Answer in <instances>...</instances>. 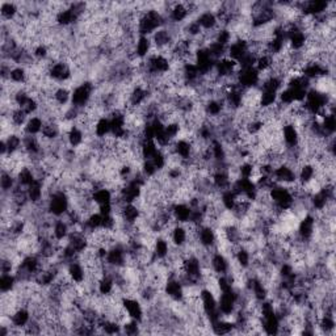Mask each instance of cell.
<instances>
[{"label": "cell", "mask_w": 336, "mask_h": 336, "mask_svg": "<svg viewBox=\"0 0 336 336\" xmlns=\"http://www.w3.org/2000/svg\"><path fill=\"white\" fill-rule=\"evenodd\" d=\"M70 209V198L65 191H57L52 193L48 198V212L49 214L61 218L65 216Z\"/></svg>", "instance_id": "cell-1"}, {"label": "cell", "mask_w": 336, "mask_h": 336, "mask_svg": "<svg viewBox=\"0 0 336 336\" xmlns=\"http://www.w3.org/2000/svg\"><path fill=\"white\" fill-rule=\"evenodd\" d=\"M122 306L126 310V313H128V315L130 317V319L142 322L143 318H145V309H143L142 302H141L138 298H122Z\"/></svg>", "instance_id": "cell-2"}, {"label": "cell", "mask_w": 336, "mask_h": 336, "mask_svg": "<svg viewBox=\"0 0 336 336\" xmlns=\"http://www.w3.org/2000/svg\"><path fill=\"white\" fill-rule=\"evenodd\" d=\"M163 291H164V294L170 300L176 301V302H180L184 298V285L175 277L168 278L167 281H165Z\"/></svg>", "instance_id": "cell-3"}, {"label": "cell", "mask_w": 336, "mask_h": 336, "mask_svg": "<svg viewBox=\"0 0 336 336\" xmlns=\"http://www.w3.org/2000/svg\"><path fill=\"white\" fill-rule=\"evenodd\" d=\"M210 267L217 276L227 275L230 269V260L227 259V256L223 255L222 252L216 251L210 259Z\"/></svg>", "instance_id": "cell-4"}, {"label": "cell", "mask_w": 336, "mask_h": 336, "mask_svg": "<svg viewBox=\"0 0 336 336\" xmlns=\"http://www.w3.org/2000/svg\"><path fill=\"white\" fill-rule=\"evenodd\" d=\"M282 141H284L286 149H294L300 143V132L293 123L284 125L281 129Z\"/></svg>", "instance_id": "cell-5"}, {"label": "cell", "mask_w": 336, "mask_h": 336, "mask_svg": "<svg viewBox=\"0 0 336 336\" xmlns=\"http://www.w3.org/2000/svg\"><path fill=\"white\" fill-rule=\"evenodd\" d=\"M247 52H248V49H247L246 41H243V39H234V41L227 46L226 57L238 62Z\"/></svg>", "instance_id": "cell-6"}, {"label": "cell", "mask_w": 336, "mask_h": 336, "mask_svg": "<svg viewBox=\"0 0 336 336\" xmlns=\"http://www.w3.org/2000/svg\"><path fill=\"white\" fill-rule=\"evenodd\" d=\"M196 21L200 24V26L205 32L214 30L218 28V20H217L216 13L210 12V11H202V12L196 17Z\"/></svg>", "instance_id": "cell-7"}, {"label": "cell", "mask_w": 336, "mask_h": 336, "mask_svg": "<svg viewBox=\"0 0 336 336\" xmlns=\"http://www.w3.org/2000/svg\"><path fill=\"white\" fill-rule=\"evenodd\" d=\"M191 214V206L185 204V202H178V204H174V206H172V216H174L175 221L180 223V225H184V223L189 222Z\"/></svg>", "instance_id": "cell-8"}, {"label": "cell", "mask_w": 336, "mask_h": 336, "mask_svg": "<svg viewBox=\"0 0 336 336\" xmlns=\"http://www.w3.org/2000/svg\"><path fill=\"white\" fill-rule=\"evenodd\" d=\"M20 8L19 4L13 3V2H3L0 4V17H2V23H10L16 19L19 15Z\"/></svg>", "instance_id": "cell-9"}, {"label": "cell", "mask_w": 336, "mask_h": 336, "mask_svg": "<svg viewBox=\"0 0 336 336\" xmlns=\"http://www.w3.org/2000/svg\"><path fill=\"white\" fill-rule=\"evenodd\" d=\"M198 242L202 247L206 248H216V229L210 226H202L198 233Z\"/></svg>", "instance_id": "cell-10"}, {"label": "cell", "mask_w": 336, "mask_h": 336, "mask_svg": "<svg viewBox=\"0 0 336 336\" xmlns=\"http://www.w3.org/2000/svg\"><path fill=\"white\" fill-rule=\"evenodd\" d=\"M32 320V313H30L29 307H20L15 313L11 315V322L13 326L19 327V328H24L26 324L29 323Z\"/></svg>", "instance_id": "cell-11"}, {"label": "cell", "mask_w": 336, "mask_h": 336, "mask_svg": "<svg viewBox=\"0 0 336 336\" xmlns=\"http://www.w3.org/2000/svg\"><path fill=\"white\" fill-rule=\"evenodd\" d=\"M152 52V42L150 37L138 36L136 42V55L139 59H146Z\"/></svg>", "instance_id": "cell-12"}, {"label": "cell", "mask_w": 336, "mask_h": 336, "mask_svg": "<svg viewBox=\"0 0 336 336\" xmlns=\"http://www.w3.org/2000/svg\"><path fill=\"white\" fill-rule=\"evenodd\" d=\"M66 269H67L68 276H70L72 281L76 282V284L83 282L84 280H86V269H84V267L81 265L80 262L68 263V264L66 265Z\"/></svg>", "instance_id": "cell-13"}, {"label": "cell", "mask_w": 336, "mask_h": 336, "mask_svg": "<svg viewBox=\"0 0 336 336\" xmlns=\"http://www.w3.org/2000/svg\"><path fill=\"white\" fill-rule=\"evenodd\" d=\"M175 154L183 160H189L193 154V149H192V143L185 139H178L175 141Z\"/></svg>", "instance_id": "cell-14"}, {"label": "cell", "mask_w": 336, "mask_h": 336, "mask_svg": "<svg viewBox=\"0 0 336 336\" xmlns=\"http://www.w3.org/2000/svg\"><path fill=\"white\" fill-rule=\"evenodd\" d=\"M212 328V332L216 333V335H229V333L234 332V328H235V323L231 322L229 319H225V318H221L210 326Z\"/></svg>", "instance_id": "cell-15"}, {"label": "cell", "mask_w": 336, "mask_h": 336, "mask_svg": "<svg viewBox=\"0 0 336 336\" xmlns=\"http://www.w3.org/2000/svg\"><path fill=\"white\" fill-rule=\"evenodd\" d=\"M44 128V120L38 114L36 116H30L24 126V133L29 134V136H39Z\"/></svg>", "instance_id": "cell-16"}, {"label": "cell", "mask_w": 336, "mask_h": 336, "mask_svg": "<svg viewBox=\"0 0 336 336\" xmlns=\"http://www.w3.org/2000/svg\"><path fill=\"white\" fill-rule=\"evenodd\" d=\"M171 244L175 247H183L187 244V230H185L184 225H176L172 229L171 233Z\"/></svg>", "instance_id": "cell-17"}, {"label": "cell", "mask_w": 336, "mask_h": 336, "mask_svg": "<svg viewBox=\"0 0 336 336\" xmlns=\"http://www.w3.org/2000/svg\"><path fill=\"white\" fill-rule=\"evenodd\" d=\"M170 249H171V243L170 240H167L165 238H162V236H158V239H156L155 244H154V255L158 260H162V259H165L170 254Z\"/></svg>", "instance_id": "cell-18"}, {"label": "cell", "mask_w": 336, "mask_h": 336, "mask_svg": "<svg viewBox=\"0 0 336 336\" xmlns=\"http://www.w3.org/2000/svg\"><path fill=\"white\" fill-rule=\"evenodd\" d=\"M16 180L17 184L28 188L33 181L36 180V175H34V172H33V170L30 167H23L17 172Z\"/></svg>", "instance_id": "cell-19"}, {"label": "cell", "mask_w": 336, "mask_h": 336, "mask_svg": "<svg viewBox=\"0 0 336 336\" xmlns=\"http://www.w3.org/2000/svg\"><path fill=\"white\" fill-rule=\"evenodd\" d=\"M17 180L16 176L10 172L2 171V176H0V188H2V193H11L13 191V188L16 187Z\"/></svg>", "instance_id": "cell-20"}, {"label": "cell", "mask_w": 336, "mask_h": 336, "mask_svg": "<svg viewBox=\"0 0 336 336\" xmlns=\"http://www.w3.org/2000/svg\"><path fill=\"white\" fill-rule=\"evenodd\" d=\"M112 198H113V193L110 189L108 188H100V189H97L92 193V200L94 202H96L99 206L101 205H107L112 202Z\"/></svg>", "instance_id": "cell-21"}, {"label": "cell", "mask_w": 336, "mask_h": 336, "mask_svg": "<svg viewBox=\"0 0 336 336\" xmlns=\"http://www.w3.org/2000/svg\"><path fill=\"white\" fill-rule=\"evenodd\" d=\"M17 277L15 273H6L0 277V290L2 293H8V291L15 290L17 285Z\"/></svg>", "instance_id": "cell-22"}, {"label": "cell", "mask_w": 336, "mask_h": 336, "mask_svg": "<svg viewBox=\"0 0 336 336\" xmlns=\"http://www.w3.org/2000/svg\"><path fill=\"white\" fill-rule=\"evenodd\" d=\"M110 134V122H109V118L108 117H101V118H99L96 122V125H95V136L97 137V138H105L107 136H109Z\"/></svg>", "instance_id": "cell-23"}, {"label": "cell", "mask_w": 336, "mask_h": 336, "mask_svg": "<svg viewBox=\"0 0 336 336\" xmlns=\"http://www.w3.org/2000/svg\"><path fill=\"white\" fill-rule=\"evenodd\" d=\"M10 80L12 83L20 84V86H24L28 80V70L23 66H16L13 68L10 74Z\"/></svg>", "instance_id": "cell-24"}, {"label": "cell", "mask_w": 336, "mask_h": 336, "mask_svg": "<svg viewBox=\"0 0 336 336\" xmlns=\"http://www.w3.org/2000/svg\"><path fill=\"white\" fill-rule=\"evenodd\" d=\"M236 197H238V194L234 191H231V189L223 191L222 193H221V202H222L223 207L226 210H233L234 205H235Z\"/></svg>", "instance_id": "cell-25"}, {"label": "cell", "mask_w": 336, "mask_h": 336, "mask_svg": "<svg viewBox=\"0 0 336 336\" xmlns=\"http://www.w3.org/2000/svg\"><path fill=\"white\" fill-rule=\"evenodd\" d=\"M122 333L123 335H138L141 333V322L134 319L126 320L122 324Z\"/></svg>", "instance_id": "cell-26"}]
</instances>
